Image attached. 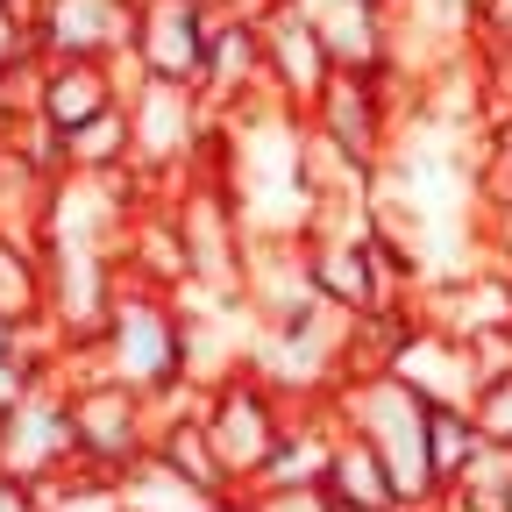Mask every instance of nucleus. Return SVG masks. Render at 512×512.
Returning <instances> with one entry per match:
<instances>
[{
	"mask_svg": "<svg viewBox=\"0 0 512 512\" xmlns=\"http://www.w3.org/2000/svg\"><path fill=\"white\" fill-rule=\"evenodd\" d=\"M200 100H207V114H235L249 100H264V36H256V15L214 8L207 64H200Z\"/></svg>",
	"mask_w": 512,
	"mask_h": 512,
	"instance_id": "obj_12",
	"label": "nucleus"
},
{
	"mask_svg": "<svg viewBox=\"0 0 512 512\" xmlns=\"http://www.w3.org/2000/svg\"><path fill=\"white\" fill-rule=\"evenodd\" d=\"M256 36H264V93L292 114H306L320 100V86L335 79L328 64V43H320L313 15L299 8V0H271L264 15H256Z\"/></svg>",
	"mask_w": 512,
	"mask_h": 512,
	"instance_id": "obj_8",
	"label": "nucleus"
},
{
	"mask_svg": "<svg viewBox=\"0 0 512 512\" xmlns=\"http://www.w3.org/2000/svg\"><path fill=\"white\" fill-rule=\"evenodd\" d=\"M36 57V36H29V15L22 8H0V93H8V79L22 72V64Z\"/></svg>",
	"mask_w": 512,
	"mask_h": 512,
	"instance_id": "obj_27",
	"label": "nucleus"
},
{
	"mask_svg": "<svg viewBox=\"0 0 512 512\" xmlns=\"http://www.w3.org/2000/svg\"><path fill=\"white\" fill-rule=\"evenodd\" d=\"M72 392V441H79V470H100V477H121L150 456L157 441V413L143 392H128L114 377H79L64 384Z\"/></svg>",
	"mask_w": 512,
	"mask_h": 512,
	"instance_id": "obj_6",
	"label": "nucleus"
},
{
	"mask_svg": "<svg viewBox=\"0 0 512 512\" xmlns=\"http://www.w3.org/2000/svg\"><path fill=\"white\" fill-rule=\"evenodd\" d=\"M335 512H399V505H335Z\"/></svg>",
	"mask_w": 512,
	"mask_h": 512,
	"instance_id": "obj_31",
	"label": "nucleus"
},
{
	"mask_svg": "<svg viewBox=\"0 0 512 512\" xmlns=\"http://www.w3.org/2000/svg\"><path fill=\"white\" fill-rule=\"evenodd\" d=\"M235 8H242V15H264V8H271V0H235Z\"/></svg>",
	"mask_w": 512,
	"mask_h": 512,
	"instance_id": "obj_32",
	"label": "nucleus"
},
{
	"mask_svg": "<svg viewBox=\"0 0 512 512\" xmlns=\"http://www.w3.org/2000/svg\"><path fill=\"white\" fill-rule=\"evenodd\" d=\"M392 377H406L427 406H470L477 399V363H470V342L434 328V320H413V335L399 342L392 356Z\"/></svg>",
	"mask_w": 512,
	"mask_h": 512,
	"instance_id": "obj_14",
	"label": "nucleus"
},
{
	"mask_svg": "<svg viewBox=\"0 0 512 512\" xmlns=\"http://www.w3.org/2000/svg\"><path fill=\"white\" fill-rule=\"evenodd\" d=\"M441 512H512V448L484 441L470 470L441 491Z\"/></svg>",
	"mask_w": 512,
	"mask_h": 512,
	"instance_id": "obj_20",
	"label": "nucleus"
},
{
	"mask_svg": "<svg viewBox=\"0 0 512 512\" xmlns=\"http://www.w3.org/2000/svg\"><path fill=\"white\" fill-rule=\"evenodd\" d=\"M256 512H335V498L320 484H292V491H249Z\"/></svg>",
	"mask_w": 512,
	"mask_h": 512,
	"instance_id": "obj_28",
	"label": "nucleus"
},
{
	"mask_svg": "<svg viewBox=\"0 0 512 512\" xmlns=\"http://www.w3.org/2000/svg\"><path fill=\"white\" fill-rule=\"evenodd\" d=\"M335 434H342V420L328 413V399L292 406V420H285V434H278V448H271L264 477H256L249 491H292V484H320V477H328V456H335Z\"/></svg>",
	"mask_w": 512,
	"mask_h": 512,
	"instance_id": "obj_16",
	"label": "nucleus"
},
{
	"mask_svg": "<svg viewBox=\"0 0 512 512\" xmlns=\"http://www.w3.org/2000/svg\"><path fill=\"white\" fill-rule=\"evenodd\" d=\"M36 512H128V498H121V477L64 470V477L36 484Z\"/></svg>",
	"mask_w": 512,
	"mask_h": 512,
	"instance_id": "obj_24",
	"label": "nucleus"
},
{
	"mask_svg": "<svg viewBox=\"0 0 512 512\" xmlns=\"http://www.w3.org/2000/svg\"><path fill=\"white\" fill-rule=\"evenodd\" d=\"M463 8H477V0H463Z\"/></svg>",
	"mask_w": 512,
	"mask_h": 512,
	"instance_id": "obj_34",
	"label": "nucleus"
},
{
	"mask_svg": "<svg viewBox=\"0 0 512 512\" xmlns=\"http://www.w3.org/2000/svg\"><path fill=\"white\" fill-rule=\"evenodd\" d=\"M121 107H128V171L143 178V192H171L207 164V143H214L221 114H207V100L192 86L136 79Z\"/></svg>",
	"mask_w": 512,
	"mask_h": 512,
	"instance_id": "obj_3",
	"label": "nucleus"
},
{
	"mask_svg": "<svg viewBox=\"0 0 512 512\" xmlns=\"http://www.w3.org/2000/svg\"><path fill=\"white\" fill-rule=\"evenodd\" d=\"M150 456H157L171 477H185L192 491H207V498L235 491V484H228V470H221V456H214V441H207V427H200V413H157V441H150Z\"/></svg>",
	"mask_w": 512,
	"mask_h": 512,
	"instance_id": "obj_18",
	"label": "nucleus"
},
{
	"mask_svg": "<svg viewBox=\"0 0 512 512\" xmlns=\"http://www.w3.org/2000/svg\"><path fill=\"white\" fill-rule=\"evenodd\" d=\"M320 491H328L335 505H399L392 498V477H384L377 448L363 434H335V456H328V477H320Z\"/></svg>",
	"mask_w": 512,
	"mask_h": 512,
	"instance_id": "obj_19",
	"label": "nucleus"
},
{
	"mask_svg": "<svg viewBox=\"0 0 512 512\" xmlns=\"http://www.w3.org/2000/svg\"><path fill=\"white\" fill-rule=\"evenodd\" d=\"M207 29H214V8H200V0H136V36H128L136 79H171L200 93Z\"/></svg>",
	"mask_w": 512,
	"mask_h": 512,
	"instance_id": "obj_9",
	"label": "nucleus"
},
{
	"mask_svg": "<svg viewBox=\"0 0 512 512\" xmlns=\"http://www.w3.org/2000/svg\"><path fill=\"white\" fill-rule=\"evenodd\" d=\"M64 470H79V441H72V392L57 377H36L29 392L0 413V477L15 484H50Z\"/></svg>",
	"mask_w": 512,
	"mask_h": 512,
	"instance_id": "obj_7",
	"label": "nucleus"
},
{
	"mask_svg": "<svg viewBox=\"0 0 512 512\" xmlns=\"http://www.w3.org/2000/svg\"><path fill=\"white\" fill-rule=\"evenodd\" d=\"M434 512H441V505H434Z\"/></svg>",
	"mask_w": 512,
	"mask_h": 512,
	"instance_id": "obj_35",
	"label": "nucleus"
},
{
	"mask_svg": "<svg viewBox=\"0 0 512 512\" xmlns=\"http://www.w3.org/2000/svg\"><path fill=\"white\" fill-rule=\"evenodd\" d=\"M0 512H36V491L15 484V477H0Z\"/></svg>",
	"mask_w": 512,
	"mask_h": 512,
	"instance_id": "obj_29",
	"label": "nucleus"
},
{
	"mask_svg": "<svg viewBox=\"0 0 512 512\" xmlns=\"http://www.w3.org/2000/svg\"><path fill=\"white\" fill-rule=\"evenodd\" d=\"M36 320H50L43 242L0 228V328H36Z\"/></svg>",
	"mask_w": 512,
	"mask_h": 512,
	"instance_id": "obj_17",
	"label": "nucleus"
},
{
	"mask_svg": "<svg viewBox=\"0 0 512 512\" xmlns=\"http://www.w3.org/2000/svg\"><path fill=\"white\" fill-rule=\"evenodd\" d=\"M207 512H256V498L249 491H221V498H207Z\"/></svg>",
	"mask_w": 512,
	"mask_h": 512,
	"instance_id": "obj_30",
	"label": "nucleus"
},
{
	"mask_svg": "<svg viewBox=\"0 0 512 512\" xmlns=\"http://www.w3.org/2000/svg\"><path fill=\"white\" fill-rule=\"evenodd\" d=\"M306 278L320 292V306H335V313H384L377 306V271H370V242L363 235H328V228H313L306 235Z\"/></svg>",
	"mask_w": 512,
	"mask_h": 512,
	"instance_id": "obj_15",
	"label": "nucleus"
},
{
	"mask_svg": "<svg viewBox=\"0 0 512 512\" xmlns=\"http://www.w3.org/2000/svg\"><path fill=\"white\" fill-rule=\"evenodd\" d=\"M200 8H235V0H200Z\"/></svg>",
	"mask_w": 512,
	"mask_h": 512,
	"instance_id": "obj_33",
	"label": "nucleus"
},
{
	"mask_svg": "<svg viewBox=\"0 0 512 512\" xmlns=\"http://www.w3.org/2000/svg\"><path fill=\"white\" fill-rule=\"evenodd\" d=\"M328 413L363 434L377 448V463L384 477H392V498L399 512H434L441 505V484L427 470V399L413 392L406 377L392 370H363V377H342L335 392H328Z\"/></svg>",
	"mask_w": 512,
	"mask_h": 512,
	"instance_id": "obj_1",
	"label": "nucleus"
},
{
	"mask_svg": "<svg viewBox=\"0 0 512 512\" xmlns=\"http://www.w3.org/2000/svg\"><path fill=\"white\" fill-rule=\"evenodd\" d=\"M335 72H392V0H299Z\"/></svg>",
	"mask_w": 512,
	"mask_h": 512,
	"instance_id": "obj_13",
	"label": "nucleus"
},
{
	"mask_svg": "<svg viewBox=\"0 0 512 512\" xmlns=\"http://www.w3.org/2000/svg\"><path fill=\"white\" fill-rule=\"evenodd\" d=\"M64 171H86V178L128 171V107H107L100 121L72 128V136H64Z\"/></svg>",
	"mask_w": 512,
	"mask_h": 512,
	"instance_id": "obj_21",
	"label": "nucleus"
},
{
	"mask_svg": "<svg viewBox=\"0 0 512 512\" xmlns=\"http://www.w3.org/2000/svg\"><path fill=\"white\" fill-rule=\"evenodd\" d=\"M470 420H477V434H484V441L512 448V370L477 384V399H470Z\"/></svg>",
	"mask_w": 512,
	"mask_h": 512,
	"instance_id": "obj_26",
	"label": "nucleus"
},
{
	"mask_svg": "<svg viewBox=\"0 0 512 512\" xmlns=\"http://www.w3.org/2000/svg\"><path fill=\"white\" fill-rule=\"evenodd\" d=\"M406 114H413V86H399L392 72H335L320 86V100L306 107V128L320 143H335L349 164L377 171L392 157Z\"/></svg>",
	"mask_w": 512,
	"mask_h": 512,
	"instance_id": "obj_4",
	"label": "nucleus"
},
{
	"mask_svg": "<svg viewBox=\"0 0 512 512\" xmlns=\"http://www.w3.org/2000/svg\"><path fill=\"white\" fill-rule=\"evenodd\" d=\"M93 363H100V377L128 384L143 399L178 392L185 384V306H178V292L121 278L100 335H93Z\"/></svg>",
	"mask_w": 512,
	"mask_h": 512,
	"instance_id": "obj_2",
	"label": "nucleus"
},
{
	"mask_svg": "<svg viewBox=\"0 0 512 512\" xmlns=\"http://www.w3.org/2000/svg\"><path fill=\"white\" fill-rule=\"evenodd\" d=\"M136 86V64L128 57H43V79H36V114L57 128V136H72V128L100 121L107 107L128 100Z\"/></svg>",
	"mask_w": 512,
	"mask_h": 512,
	"instance_id": "obj_10",
	"label": "nucleus"
},
{
	"mask_svg": "<svg viewBox=\"0 0 512 512\" xmlns=\"http://www.w3.org/2000/svg\"><path fill=\"white\" fill-rule=\"evenodd\" d=\"M121 498H128V512H207V491H192L185 477H171L157 456H143L136 470H121Z\"/></svg>",
	"mask_w": 512,
	"mask_h": 512,
	"instance_id": "obj_23",
	"label": "nucleus"
},
{
	"mask_svg": "<svg viewBox=\"0 0 512 512\" xmlns=\"http://www.w3.org/2000/svg\"><path fill=\"white\" fill-rule=\"evenodd\" d=\"M477 207H512V114L484 121L477 136Z\"/></svg>",
	"mask_w": 512,
	"mask_h": 512,
	"instance_id": "obj_25",
	"label": "nucleus"
},
{
	"mask_svg": "<svg viewBox=\"0 0 512 512\" xmlns=\"http://www.w3.org/2000/svg\"><path fill=\"white\" fill-rule=\"evenodd\" d=\"M477 448H484V434H477L470 406H427V470H434V484H441V491L470 470Z\"/></svg>",
	"mask_w": 512,
	"mask_h": 512,
	"instance_id": "obj_22",
	"label": "nucleus"
},
{
	"mask_svg": "<svg viewBox=\"0 0 512 512\" xmlns=\"http://www.w3.org/2000/svg\"><path fill=\"white\" fill-rule=\"evenodd\" d=\"M29 36L43 57H128L136 0H29Z\"/></svg>",
	"mask_w": 512,
	"mask_h": 512,
	"instance_id": "obj_11",
	"label": "nucleus"
},
{
	"mask_svg": "<svg viewBox=\"0 0 512 512\" xmlns=\"http://www.w3.org/2000/svg\"><path fill=\"white\" fill-rule=\"evenodd\" d=\"M285 420H292V399L278 392V384H264L249 363L235 377H221L214 392L200 399V427H207V441H214V456H221V470H228L235 491H249L256 477H264Z\"/></svg>",
	"mask_w": 512,
	"mask_h": 512,
	"instance_id": "obj_5",
	"label": "nucleus"
}]
</instances>
